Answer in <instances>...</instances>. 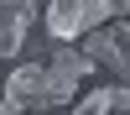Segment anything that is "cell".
<instances>
[{
  "label": "cell",
  "instance_id": "1",
  "mask_svg": "<svg viewBox=\"0 0 130 115\" xmlns=\"http://www.w3.org/2000/svg\"><path fill=\"white\" fill-rule=\"evenodd\" d=\"M89 73H94V63L83 58L73 42H57L52 58L16 63V68L0 79V99H5L10 110H21V115L57 110V105H73V89H78V79H89Z\"/></svg>",
  "mask_w": 130,
  "mask_h": 115
},
{
  "label": "cell",
  "instance_id": "2",
  "mask_svg": "<svg viewBox=\"0 0 130 115\" xmlns=\"http://www.w3.org/2000/svg\"><path fill=\"white\" fill-rule=\"evenodd\" d=\"M115 16V0H47V37L52 42H78L83 31H94V26H104V21Z\"/></svg>",
  "mask_w": 130,
  "mask_h": 115
},
{
  "label": "cell",
  "instance_id": "3",
  "mask_svg": "<svg viewBox=\"0 0 130 115\" xmlns=\"http://www.w3.org/2000/svg\"><path fill=\"white\" fill-rule=\"evenodd\" d=\"M31 26H37V0H0V58H16Z\"/></svg>",
  "mask_w": 130,
  "mask_h": 115
},
{
  "label": "cell",
  "instance_id": "4",
  "mask_svg": "<svg viewBox=\"0 0 130 115\" xmlns=\"http://www.w3.org/2000/svg\"><path fill=\"white\" fill-rule=\"evenodd\" d=\"M78 52L94 63V68H109L115 84H125V47H120V42H109V31H99V26L83 31V37H78Z\"/></svg>",
  "mask_w": 130,
  "mask_h": 115
},
{
  "label": "cell",
  "instance_id": "5",
  "mask_svg": "<svg viewBox=\"0 0 130 115\" xmlns=\"http://www.w3.org/2000/svg\"><path fill=\"white\" fill-rule=\"evenodd\" d=\"M109 99H115V84H109V89H89L68 115H104V110H109Z\"/></svg>",
  "mask_w": 130,
  "mask_h": 115
},
{
  "label": "cell",
  "instance_id": "6",
  "mask_svg": "<svg viewBox=\"0 0 130 115\" xmlns=\"http://www.w3.org/2000/svg\"><path fill=\"white\" fill-rule=\"evenodd\" d=\"M109 42H120V47L130 42V26H125V16H115V26H109Z\"/></svg>",
  "mask_w": 130,
  "mask_h": 115
},
{
  "label": "cell",
  "instance_id": "7",
  "mask_svg": "<svg viewBox=\"0 0 130 115\" xmlns=\"http://www.w3.org/2000/svg\"><path fill=\"white\" fill-rule=\"evenodd\" d=\"M0 115H21V110H10V105H5V99H0Z\"/></svg>",
  "mask_w": 130,
  "mask_h": 115
}]
</instances>
